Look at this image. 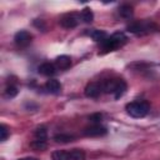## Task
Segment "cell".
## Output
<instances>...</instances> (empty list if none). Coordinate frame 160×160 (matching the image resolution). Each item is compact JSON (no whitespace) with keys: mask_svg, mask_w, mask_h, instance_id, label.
I'll use <instances>...</instances> for the list:
<instances>
[{"mask_svg":"<svg viewBox=\"0 0 160 160\" xmlns=\"http://www.w3.org/2000/svg\"><path fill=\"white\" fill-rule=\"evenodd\" d=\"M56 72V66L55 64L51 62H42L39 66V74L44 75V76H52Z\"/></svg>","mask_w":160,"mask_h":160,"instance_id":"11","label":"cell"},{"mask_svg":"<svg viewBox=\"0 0 160 160\" xmlns=\"http://www.w3.org/2000/svg\"><path fill=\"white\" fill-rule=\"evenodd\" d=\"M51 159L52 160H71L70 156V151L66 150H56L51 154Z\"/></svg>","mask_w":160,"mask_h":160,"instance_id":"14","label":"cell"},{"mask_svg":"<svg viewBox=\"0 0 160 160\" xmlns=\"http://www.w3.org/2000/svg\"><path fill=\"white\" fill-rule=\"evenodd\" d=\"M106 132H108V129L101 124H92L90 126H86L82 130V134L86 136H102Z\"/></svg>","mask_w":160,"mask_h":160,"instance_id":"7","label":"cell"},{"mask_svg":"<svg viewBox=\"0 0 160 160\" xmlns=\"http://www.w3.org/2000/svg\"><path fill=\"white\" fill-rule=\"evenodd\" d=\"M79 20H80V14H76V12H68L65 15H62L59 20L60 25L65 29H74L78 24H79Z\"/></svg>","mask_w":160,"mask_h":160,"instance_id":"5","label":"cell"},{"mask_svg":"<svg viewBox=\"0 0 160 160\" xmlns=\"http://www.w3.org/2000/svg\"><path fill=\"white\" fill-rule=\"evenodd\" d=\"M18 95V88L15 85H8L5 89V96L8 99H12Z\"/></svg>","mask_w":160,"mask_h":160,"instance_id":"20","label":"cell"},{"mask_svg":"<svg viewBox=\"0 0 160 160\" xmlns=\"http://www.w3.org/2000/svg\"><path fill=\"white\" fill-rule=\"evenodd\" d=\"M35 139L36 140H42V141H46L48 139V132H46V129L44 126H40L35 130Z\"/></svg>","mask_w":160,"mask_h":160,"instance_id":"19","label":"cell"},{"mask_svg":"<svg viewBox=\"0 0 160 160\" xmlns=\"http://www.w3.org/2000/svg\"><path fill=\"white\" fill-rule=\"evenodd\" d=\"M32 40V35L28 31V30H20L15 34L14 36V41L19 48H25L28 46Z\"/></svg>","mask_w":160,"mask_h":160,"instance_id":"6","label":"cell"},{"mask_svg":"<svg viewBox=\"0 0 160 160\" xmlns=\"http://www.w3.org/2000/svg\"><path fill=\"white\" fill-rule=\"evenodd\" d=\"M151 26L155 28V25L152 22H149V21H135V22H131L130 25H128L126 29L129 32H132L136 35H142V34L150 32Z\"/></svg>","mask_w":160,"mask_h":160,"instance_id":"4","label":"cell"},{"mask_svg":"<svg viewBox=\"0 0 160 160\" xmlns=\"http://www.w3.org/2000/svg\"><path fill=\"white\" fill-rule=\"evenodd\" d=\"M30 148L31 149H34V150H36V151H44V150H46V148H48V144H46V141H42V140H34V141H31L30 142Z\"/></svg>","mask_w":160,"mask_h":160,"instance_id":"17","label":"cell"},{"mask_svg":"<svg viewBox=\"0 0 160 160\" xmlns=\"http://www.w3.org/2000/svg\"><path fill=\"white\" fill-rule=\"evenodd\" d=\"M88 35H89L91 39H94L95 41H98V42H101V41H104V40L108 38V34H106L104 30H98V29H91V30H89V31H88Z\"/></svg>","mask_w":160,"mask_h":160,"instance_id":"12","label":"cell"},{"mask_svg":"<svg viewBox=\"0 0 160 160\" xmlns=\"http://www.w3.org/2000/svg\"><path fill=\"white\" fill-rule=\"evenodd\" d=\"M125 109H126V111H128V114L130 116L140 119V118H144V116L148 115V112L150 110V105H149L148 101H144V100H141V101H131V102L126 104Z\"/></svg>","mask_w":160,"mask_h":160,"instance_id":"3","label":"cell"},{"mask_svg":"<svg viewBox=\"0 0 160 160\" xmlns=\"http://www.w3.org/2000/svg\"><path fill=\"white\" fill-rule=\"evenodd\" d=\"M85 96L86 98H91V99H96L101 95L102 92V88H101V84L100 82H90L86 85L85 90Z\"/></svg>","mask_w":160,"mask_h":160,"instance_id":"8","label":"cell"},{"mask_svg":"<svg viewBox=\"0 0 160 160\" xmlns=\"http://www.w3.org/2000/svg\"><path fill=\"white\" fill-rule=\"evenodd\" d=\"M19 160H39V159L32 158V156H28V158H21V159H19Z\"/></svg>","mask_w":160,"mask_h":160,"instance_id":"23","label":"cell"},{"mask_svg":"<svg viewBox=\"0 0 160 160\" xmlns=\"http://www.w3.org/2000/svg\"><path fill=\"white\" fill-rule=\"evenodd\" d=\"M119 15L124 19H130L132 18L134 15V10H132V6L131 5H128V4H124L119 8Z\"/></svg>","mask_w":160,"mask_h":160,"instance_id":"13","label":"cell"},{"mask_svg":"<svg viewBox=\"0 0 160 160\" xmlns=\"http://www.w3.org/2000/svg\"><path fill=\"white\" fill-rule=\"evenodd\" d=\"M55 66L59 70H66L71 66V58L68 55H60L55 59Z\"/></svg>","mask_w":160,"mask_h":160,"instance_id":"9","label":"cell"},{"mask_svg":"<svg viewBox=\"0 0 160 160\" xmlns=\"http://www.w3.org/2000/svg\"><path fill=\"white\" fill-rule=\"evenodd\" d=\"M0 132H1V136H0V140L1 141H5L9 136V128L5 125V124H1L0 125Z\"/></svg>","mask_w":160,"mask_h":160,"instance_id":"21","label":"cell"},{"mask_svg":"<svg viewBox=\"0 0 160 160\" xmlns=\"http://www.w3.org/2000/svg\"><path fill=\"white\" fill-rule=\"evenodd\" d=\"M45 89L48 90V92L58 95V94L61 92V84L56 79H49L45 84Z\"/></svg>","mask_w":160,"mask_h":160,"instance_id":"10","label":"cell"},{"mask_svg":"<svg viewBox=\"0 0 160 160\" xmlns=\"http://www.w3.org/2000/svg\"><path fill=\"white\" fill-rule=\"evenodd\" d=\"M71 160H85V151L81 149H72L70 150Z\"/></svg>","mask_w":160,"mask_h":160,"instance_id":"18","label":"cell"},{"mask_svg":"<svg viewBox=\"0 0 160 160\" xmlns=\"http://www.w3.org/2000/svg\"><path fill=\"white\" fill-rule=\"evenodd\" d=\"M89 120L92 122V124H100L101 120H102V115L100 112H95V114H91L89 116Z\"/></svg>","mask_w":160,"mask_h":160,"instance_id":"22","label":"cell"},{"mask_svg":"<svg viewBox=\"0 0 160 160\" xmlns=\"http://www.w3.org/2000/svg\"><path fill=\"white\" fill-rule=\"evenodd\" d=\"M102 88V92L112 94L115 99H120L128 89L126 82L122 79H108L100 82Z\"/></svg>","mask_w":160,"mask_h":160,"instance_id":"1","label":"cell"},{"mask_svg":"<svg viewBox=\"0 0 160 160\" xmlns=\"http://www.w3.org/2000/svg\"><path fill=\"white\" fill-rule=\"evenodd\" d=\"M128 38L124 32H114L112 35L108 36L104 41L100 42V48L104 52H109V51H114L118 48L122 46L126 42Z\"/></svg>","mask_w":160,"mask_h":160,"instance_id":"2","label":"cell"},{"mask_svg":"<svg viewBox=\"0 0 160 160\" xmlns=\"http://www.w3.org/2000/svg\"><path fill=\"white\" fill-rule=\"evenodd\" d=\"M74 139H75V138H74V135L64 134V132H61V134H56V135L54 136V140H55L56 142H62V144L70 142V141H72Z\"/></svg>","mask_w":160,"mask_h":160,"instance_id":"16","label":"cell"},{"mask_svg":"<svg viewBox=\"0 0 160 160\" xmlns=\"http://www.w3.org/2000/svg\"><path fill=\"white\" fill-rule=\"evenodd\" d=\"M80 19L86 22V24H90L92 20H94V14H92V10L90 8H84L80 12Z\"/></svg>","mask_w":160,"mask_h":160,"instance_id":"15","label":"cell"}]
</instances>
